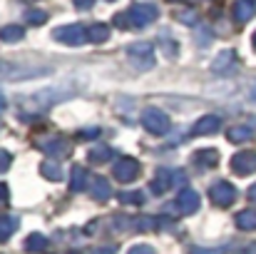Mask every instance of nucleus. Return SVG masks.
<instances>
[{"label":"nucleus","mask_w":256,"mask_h":254,"mask_svg":"<svg viewBox=\"0 0 256 254\" xmlns=\"http://www.w3.org/2000/svg\"><path fill=\"white\" fill-rule=\"evenodd\" d=\"M52 68L45 63H22V60H0V80H32V78H45L50 75Z\"/></svg>","instance_id":"obj_1"},{"label":"nucleus","mask_w":256,"mask_h":254,"mask_svg":"<svg viewBox=\"0 0 256 254\" xmlns=\"http://www.w3.org/2000/svg\"><path fill=\"white\" fill-rule=\"evenodd\" d=\"M127 60H130V65H132L134 70H140V73L152 70L154 63H157V60H154V45H152V43H144V40L127 45Z\"/></svg>","instance_id":"obj_2"},{"label":"nucleus","mask_w":256,"mask_h":254,"mask_svg":"<svg viewBox=\"0 0 256 254\" xmlns=\"http://www.w3.org/2000/svg\"><path fill=\"white\" fill-rule=\"evenodd\" d=\"M124 18H127V28H147L160 18V10L152 3H134L124 13Z\"/></svg>","instance_id":"obj_3"},{"label":"nucleus","mask_w":256,"mask_h":254,"mask_svg":"<svg viewBox=\"0 0 256 254\" xmlns=\"http://www.w3.org/2000/svg\"><path fill=\"white\" fill-rule=\"evenodd\" d=\"M172 184H184L186 187V174L182 169H157V174L150 182V192L152 194H164L170 192Z\"/></svg>","instance_id":"obj_4"},{"label":"nucleus","mask_w":256,"mask_h":254,"mask_svg":"<svg viewBox=\"0 0 256 254\" xmlns=\"http://www.w3.org/2000/svg\"><path fill=\"white\" fill-rule=\"evenodd\" d=\"M142 125H144V130L152 132V135H167L172 127L167 112L160 110V107H154V105H152V107H144V112H142Z\"/></svg>","instance_id":"obj_5"},{"label":"nucleus","mask_w":256,"mask_h":254,"mask_svg":"<svg viewBox=\"0 0 256 254\" xmlns=\"http://www.w3.org/2000/svg\"><path fill=\"white\" fill-rule=\"evenodd\" d=\"M52 38H55L58 43L70 45V48H80V45H85L87 30L80 25V23H72V25H60V28H55V30H52Z\"/></svg>","instance_id":"obj_6"},{"label":"nucleus","mask_w":256,"mask_h":254,"mask_svg":"<svg viewBox=\"0 0 256 254\" xmlns=\"http://www.w3.org/2000/svg\"><path fill=\"white\" fill-rule=\"evenodd\" d=\"M236 187L232 184V182H216V184H212L209 187V199L216 204V207H222V209H226V207H232L234 202H236Z\"/></svg>","instance_id":"obj_7"},{"label":"nucleus","mask_w":256,"mask_h":254,"mask_svg":"<svg viewBox=\"0 0 256 254\" xmlns=\"http://www.w3.org/2000/svg\"><path fill=\"white\" fill-rule=\"evenodd\" d=\"M112 177L120 179V182H134L140 177V162L134 157H120L114 165H112Z\"/></svg>","instance_id":"obj_8"},{"label":"nucleus","mask_w":256,"mask_h":254,"mask_svg":"<svg viewBox=\"0 0 256 254\" xmlns=\"http://www.w3.org/2000/svg\"><path fill=\"white\" fill-rule=\"evenodd\" d=\"M38 147H40L48 157H55V160H60V157H70V155H72V142L65 140V137H50V140H42V142H38Z\"/></svg>","instance_id":"obj_9"},{"label":"nucleus","mask_w":256,"mask_h":254,"mask_svg":"<svg viewBox=\"0 0 256 254\" xmlns=\"http://www.w3.org/2000/svg\"><path fill=\"white\" fill-rule=\"evenodd\" d=\"M199 204H202V197L194 189H189V187H182L179 194H176V202H174L179 214H194L199 209Z\"/></svg>","instance_id":"obj_10"},{"label":"nucleus","mask_w":256,"mask_h":254,"mask_svg":"<svg viewBox=\"0 0 256 254\" xmlns=\"http://www.w3.org/2000/svg\"><path fill=\"white\" fill-rule=\"evenodd\" d=\"M236 65H239L236 53H234V50H224V53H219V55L214 58V63H212V73H216V75H229V73L236 70Z\"/></svg>","instance_id":"obj_11"},{"label":"nucleus","mask_w":256,"mask_h":254,"mask_svg":"<svg viewBox=\"0 0 256 254\" xmlns=\"http://www.w3.org/2000/svg\"><path fill=\"white\" fill-rule=\"evenodd\" d=\"M232 169L236 172V174H252L256 172V152H236L234 157H232Z\"/></svg>","instance_id":"obj_12"},{"label":"nucleus","mask_w":256,"mask_h":254,"mask_svg":"<svg viewBox=\"0 0 256 254\" xmlns=\"http://www.w3.org/2000/svg\"><path fill=\"white\" fill-rule=\"evenodd\" d=\"M90 194H92V199H97V202H107V199L112 197V184H110V179L102 177V174H94L92 182H90Z\"/></svg>","instance_id":"obj_13"},{"label":"nucleus","mask_w":256,"mask_h":254,"mask_svg":"<svg viewBox=\"0 0 256 254\" xmlns=\"http://www.w3.org/2000/svg\"><path fill=\"white\" fill-rule=\"evenodd\" d=\"M232 15H234L236 25H246L256 15V3L254 0H236L234 8H232Z\"/></svg>","instance_id":"obj_14"},{"label":"nucleus","mask_w":256,"mask_h":254,"mask_svg":"<svg viewBox=\"0 0 256 254\" xmlns=\"http://www.w3.org/2000/svg\"><path fill=\"white\" fill-rule=\"evenodd\" d=\"M192 162H194V167L196 169H212L219 165V152L214 150V147H206V150H196L194 155H192Z\"/></svg>","instance_id":"obj_15"},{"label":"nucleus","mask_w":256,"mask_h":254,"mask_svg":"<svg viewBox=\"0 0 256 254\" xmlns=\"http://www.w3.org/2000/svg\"><path fill=\"white\" fill-rule=\"evenodd\" d=\"M222 127V117H216V115H204V117H199L196 122H194V127H192V135H214L216 130Z\"/></svg>","instance_id":"obj_16"},{"label":"nucleus","mask_w":256,"mask_h":254,"mask_svg":"<svg viewBox=\"0 0 256 254\" xmlns=\"http://www.w3.org/2000/svg\"><path fill=\"white\" fill-rule=\"evenodd\" d=\"M90 172H87L82 165H75L72 172H70V189L72 192H85V187L90 184Z\"/></svg>","instance_id":"obj_17"},{"label":"nucleus","mask_w":256,"mask_h":254,"mask_svg":"<svg viewBox=\"0 0 256 254\" xmlns=\"http://www.w3.org/2000/svg\"><path fill=\"white\" fill-rule=\"evenodd\" d=\"M25 252H30V254H40V252H45L48 247H50V239L45 237V234H38V232H32V234H28L25 237Z\"/></svg>","instance_id":"obj_18"},{"label":"nucleus","mask_w":256,"mask_h":254,"mask_svg":"<svg viewBox=\"0 0 256 254\" xmlns=\"http://www.w3.org/2000/svg\"><path fill=\"white\" fill-rule=\"evenodd\" d=\"M18 224H20V219L15 214H0V242H8L10 234L18 229Z\"/></svg>","instance_id":"obj_19"},{"label":"nucleus","mask_w":256,"mask_h":254,"mask_svg":"<svg viewBox=\"0 0 256 254\" xmlns=\"http://www.w3.org/2000/svg\"><path fill=\"white\" fill-rule=\"evenodd\" d=\"M226 137H229V142H246V140H252L254 137V132H252V127L249 125H234V127H229L226 130Z\"/></svg>","instance_id":"obj_20"},{"label":"nucleus","mask_w":256,"mask_h":254,"mask_svg":"<svg viewBox=\"0 0 256 254\" xmlns=\"http://www.w3.org/2000/svg\"><path fill=\"white\" fill-rule=\"evenodd\" d=\"M22 38H25V28H22V25H5V28L0 30V40L8 43V45L20 43Z\"/></svg>","instance_id":"obj_21"},{"label":"nucleus","mask_w":256,"mask_h":254,"mask_svg":"<svg viewBox=\"0 0 256 254\" xmlns=\"http://www.w3.org/2000/svg\"><path fill=\"white\" fill-rule=\"evenodd\" d=\"M234 222H236L239 229H244V232H254L256 229V212L254 209H242V212L234 217Z\"/></svg>","instance_id":"obj_22"},{"label":"nucleus","mask_w":256,"mask_h":254,"mask_svg":"<svg viewBox=\"0 0 256 254\" xmlns=\"http://www.w3.org/2000/svg\"><path fill=\"white\" fill-rule=\"evenodd\" d=\"M87 40H90V43H104V40H110V28H107L104 23L90 25V28H87Z\"/></svg>","instance_id":"obj_23"},{"label":"nucleus","mask_w":256,"mask_h":254,"mask_svg":"<svg viewBox=\"0 0 256 254\" xmlns=\"http://www.w3.org/2000/svg\"><path fill=\"white\" fill-rule=\"evenodd\" d=\"M40 172H42V177H48L50 182H60V179H62V169H60V165H58L55 160L42 162V165H40Z\"/></svg>","instance_id":"obj_24"},{"label":"nucleus","mask_w":256,"mask_h":254,"mask_svg":"<svg viewBox=\"0 0 256 254\" xmlns=\"http://www.w3.org/2000/svg\"><path fill=\"white\" fill-rule=\"evenodd\" d=\"M160 48H162V53H164V58H170V60H174L176 58V43L172 40L170 33H160Z\"/></svg>","instance_id":"obj_25"},{"label":"nucleus","mask_w":256,"mask_h":254,"mask_svg":"<svg viewBox=\"0 0 256 254\" xmlns=\"http://www.w3.org/2000/svg\"><path fill=\"white\" fill-rule=\"evenodd\" d=\"M90 162H94V165H100V162H107L110 157H112V150L107 147V145H97V147H92L90 150Z\"/></svg>","instance_id":"obj_26"},{"label":"nucleus","mask_w":256,"mask_h":254,"mask_svg":"<svg viewBox=\"0 0 256 254\" xmlns=\"http://www.w3.org/2000/svg\"><path fill=\"white\" fill-rule=\"evenodd\" d=\"M22 18H25V23H28V25H45L48 13H45V10H35V8H32V10H25V15H22Z\"/></svg>","instance_id":"obj_27"},{"label":"nucleus","mask_w":256,"mask_h":254,"mask_svg":"<svg viewBox=\"0 0 256 254\" xmlns=\"http://www.w3.org/2000/svg\"><path fill=\"white\" fill-rule=\"evenodd\" d=\"M120 202H122V204H134V207H140V204H144V192H122V194H120Z\"/></svg>","instance_id":"obj_28"},{"label":"nucleus","mask_w":256,"mask_h":254,"mask_svg":"<svg viewBox=\"0 0 256 254\" xmlns=\"http://www.w3.org/2000/svg\"><path fill=\"white\" fill-rule=\"evenodd\" d=\"M196 18H199V15H196L194 10H179V13H176V20L184 23V25H196Z\"/></svg>","instance_id":"obj_29"},{"label":"nucleus","mask_w":256,"mask_h":254,"mask_svg":"<svg viewBox=\"0 0 256 254\" xmlns=\"http://www.w3.org/2000/svg\"><path fill=\"white\" fill-rule=\"evenodd\" d=\"M10 165H12V155L8 150H0V172H5Z\"/></svg>","instance_id":"obj_30"},{"label":"nucleus","mask_w":256,"mask_h":254,"mask_svg":"<svg viewBox=\"0 0 256 254\" xmlns=\"http://www.w3.org/2000/svg\"><path fill=\"white\" fill-rule=\"evenodd\" d=\"M97 135H100V127H87V130H80V132H78L80 140H94Z\"/></svg>","instance_id":"obj_31"},{"label":"nucleus","mask_w":256,"mask_h":254,"mask_svg":"<svg viewBox=\"0 0 256 254\" xmlns=\"http://www.w3.org/2000/svg\"><path fill=\"white\" fill-rule=\"evenodd\" d=\"M127 254H157V252H154V247H150V244H134Z\"/></svg>","instance_id":"obj_32"},{"label":"nucleus","mask_w":256,"mask_h":254,"mask_svg":"<svg viewBox=\"0 0 256 254\" xmlns=\"http://www.w3.org/2000/svg\"><path fill=\"white\" fill-rule=\"evenodd\" d=\"M90 254H117V244H102V247H94Z\"/></svg>","instance_id":"obj_33"},{"label":"nucleus","mask_w":256,"mask_h":254,"mask_svg":"<svg viewBox=\"0 0 256 254\" xmlns=\"http://www.w3.org/2000/svg\"><path fill=\"white\" fill-rule=\"evenodd\" d=\"M8 199H10V189H8L5 182H0V204H5Z\"/></svg>","instance_id":"obj_34"},{"label":"nucleus","mask_w":256,"mask_h":254,"mask_svg":"<svg viewBox=\"0 0 256 254\" xmlns=\"http://www.w3.org/2000/svg\"><path fill=\"white\" fill-rule=\"evenodd\" d=\"M72 3H75L78 10H90V8L94 5V0H72Z\"/></svg>","instance_id":"obj_35"},{"label":"nucleus","mask_w":256,"mask_h":254,"mask_svg":"<svg viewBox=\"0 0 256 254\" xmlns=\"http://www.w3.org/2000/svg\"><path fill=\"white\" fill-rule=\"evenodd\" d=\"M222 252H224V249H199V247H196V249H192L189 254H222Z\"/></svg>","instance_id":"obj_36"},{"label":"nucleus","mask_w":256,"mask_h":254,"mask_svg":"<svg viewBox=\"0 0 256 254\" xmlns=\"http://www.w3.org/2000/svg\"><path fill=\"white\" fill-rule=\"evenodd\" d=\"M246 197H249L252 202H256V184H252V187H249V192H246Z\"/></svg>","instance_id":"obj_37"},{"label":"nucleus","mask_w":256,"mask_h":254,"mask_svg":"<svg viewBox=\"0 0 256 254\" xmlns=\"http://www.w3.org/2000/svg\"><path fill=\"white\" fill-rule=\"evenodd\" d=\"M5 105H8V100H5V95L0 92V110H5Z\"/></svg>","instance_id":"obj_38"},{"label":"nucleus","mask_w":256,"mask_h":254,"mask_svg":"<svg viewBox=\"0 0 256 254\" xmlns=\"http://www.w3.org/2000/svg\"><path fill=\"white\" fill-rule=\"evenodd\" d=\"M170 3H192V0H170Z\"/></svg>","instance_id":"obj_39"},{"label":"nucleus","mask_w":256,"mask_h":254,"mask_svg":"<svg viewBox=\"0 0 256 254\" xmlns=\"http://www.w3.org/2000/svg\"><path fill=\"white\" fill-rule=\"evenodd\" d=\"M252 45H254V50H256V33H254V38H252Z\"/></svg>","instance_id":"obj_40"},{"label":"nucleus","mask_w":256,"mask_h":254,"mask_svg":"<svg viewBox=\"0 0 256 254\" xmlns=\"http://www.w3.org/2000/svg\"><path fill=\"white\" fill-rule=\"evenodd\" d=\"M65 254H78V252H65Z\"/></svg>","instance_id":"obj_41"},{"label":"nucleus","mask_w":256,"mask_h":254,"mask_svg":"<svg viewBox=\"0 0 256 254\" xmlns=\"http://www.w3.org/2000/svg\"><path fill=\"white\" fill-rule=\"evenodd\" d=\"M28 3H32V0H28Z\"/></svg>","instance_id":"obj_42"},{"label":"nucleus","mask_w":256,"mask_h":254,"mask_svg":"<svg viewBox=\"0 0 256 254\" xmlns=\"http://www.w3.org/2000/svg\"><path fill=\"white\" fill-rule=\"evenodd\" d=\"M107 3H112V0H107Z\"/></svg>","instance_id":"obj_43"}]
</instances>
